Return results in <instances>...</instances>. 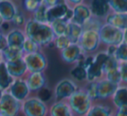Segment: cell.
Segmentation results:
<instances>
[{
    "mask_svg": "<svg viewBox=\"0 0 127 116\" xmlns=\"http://www.w3.org/2000/svg\"><path fill=\"white\" fill-rule=\"evenodd\" d=\"M25 34L27 38L31 39L38 46H45L54 40L55 35L51 27L48 23H41L30 20L25 27Z\"/></svg>",
    "mask_w": 127,
    "mask_h": 116,
    "instance_id": "cell-1",
    "label": "cell"
},
{
    "mask_svg": "<svg viewBox=\"0 0 127 116\" xmlns=\"http://www.w3.org/2000/svg\"><path fill=\"white\" fill-rule=\"evenodd\" d=\"M69 107L72 113L78 115L87 114L92 107V100L89 98L86 92L78 90L69 98Z\"/></svg>",
    "mask_w": 127,
    "mask_h": 116,
    "instance_id": "cell-2",
    "label": "cell"
},
{
    "mask_svg": "<svg viewBox=\"0 0 127 116\" xmlns=\"http://www.w3.org/2000/svg\"><path fill=\"white\" fill-rule=\"evenodd\" d=\"M100 41L110 46H118L124 42V31L114 26L105 23L98 31Z\"/></svg>",
    "mask_w": 127,
    "mask_h": 116,
    "instance_id": "cell-3",
    "label": "cell"
},
{
    "mask_svg": "<svg viewBox=\"0 0 127 116\" xmlns=\"http://www.w3.org/2000/svg\"><path fill=\"white\" fill-rule=\"evenodd\" d=\"M27 70L31 73H43L47 67V60L44 55L41 52L26 54L23 57Z\"/></svg>",
    "mask_w": 127,
    "mask_h": 116,
    "instance_id": "cell-4",
    "label": "cell"
},
{
    "mask_svg": "<svg viewBox=\"0 0 127 116\" xmlns=\"http://www.w3.org/2000/svg\"><path fill=\"white\" fill-rule=\"evenodd\" d=\"M100 42L98 32L94 30H85L82 33L78 44L84 52L92 53L97 50Z\"/></svg>",
    "mask_w": 127,
    "mask_h": 116,
    "instance_id": "cell-5",
    "label": "cell"
},
{
    "mask_svg": "<svg viewBox=\"0 0 127 116\" xmlns=\"http://www.w3.org/2000/svg\"><path fill=\"white\" fill-rule=\"evenodd\" d=\"M20 101L10 93L3 95L0 100V114L3 116H17L20 110Z\"/></svg>",
    "mask_w": 127,
    "mask_h": 116,
    "instance_id": "cell-6",
    "label": "cell"
},
{
    "mask_svg": "<svg viewBox=\"0 0 127 116\" xmlns=\"http://www.w3.org/2000/svg\"><path fill=\"white\" fill-rule=\"evenodd\" d=\"M22 110L25 116H45L47 107L38 98H30L24 101Z\"/></svg>",
    "mask_w": 127,
    "mask_h": 116,
    "instance_id": "cell-7",
    "label": "cell"
},
{
    "mask_svg": "<svg viewBox=\"0 0 127 116\" xmlns=\"http://www.w3.org/2000/svg\"><path fill=\"white\" fill-rule=\"evenodd\" d=\"M108 54L105 52L98 53L94 57L93 62L91 66L86 69L87 71V80L90 82L97 81L103 75V65L107 59Z\"/></svg>",
    "mask_w": 127,
    "mask_h": 116,
    "instance_id": "cell-8",
    "label": "cell"
},
{
    "mask_svg": "<svg viewBox=\"0 0 127 116\" xmlns=\"http://www.w3.org/2000/svg\"><path fill=\"white\" fill-rule=\"evenodd\" d=\"M77 91L78 87L74 81L69 79H64L57 84L55 88V95L57 100L60 101L64 99H69Z\"/></svg>",
    "mask_w": 127,
    "mask_h": 116,
    "instance_id": "cell-9",
    "label": "cell"
},
{
    "mask_svg": "<svg viewBox=\"0 0 127 116\" xmlns=\"http://www.w3.org/2000/svg\"><path fill=\"white\" fill-rule=\"evenodd\" d=\"M118 88V85L111 82L108 80L103 79L97 81V100H105L113 96Z\"/></svg>",
    "mask_w": 127,
    "mask_h": 116,
    "instance_id": "cell-10",
    "label": "cell"
},
{
    "mask_svg": "<svg viewBox=\"0 0 127 116\" xmlns=\"http://www.w3.org/2000/svg\"><path fill=\"white\" fill-rule=\"evenodd\" d=\"M29 93H30V89L28 88V85L26 81L22 79L15 80L11 86L10 87V94L18 101L25 100Z\"/></svg>",
    "mask_w": 127,
    "mask_h": 116,
    "instance_id": "cell-11",
    "label": "cell"
},
{
    "mask_svg": "<svg viewBox=\"0 0 127 116\" xmlns=\"http://www.w3.org/2000/svg\"><path fill=\"white\" fill-rule=\"evenodd\" d=\"M72 11L73 17L71 22L80 25V26H83L85 22L88 21L92 18V12H91L90 7L83 4V3L74 6Z\"/></svg>",
    "mask_w": 127,
    "mask_h": 116,
    "instance_id": "cell-12",
    "label": "cell"
},
{
    "mask_svg": "<svg viewBox=\"0 0 127 116\" xmlns=\"http://www.w3.org/2000/svg\"><path fill=\"white\" fill-rule=\"evenodd\" d=\"M70 8L67 4H65L64 1H62L59 4L50 8L47 11V22L48 23H51L52 22L58 19H64ZM65 20V19H64Z\"/></svg>",
    "mask_w": 127,
    "mask_h": 116,
    "instance_id": "cell-13",
    "label": "cell"
},
{
    "mask_svg": "<svg viewBox=\"0 0 127 116\" xmlns=\"http://www.w3.org/2000/svg\"><path fill=\"white\" fill-rule=\"evenodd\" d=\"M81 51L82 50L78 44H71L68 48L61 51L60 56L64 62L71 64L78 61L82 57Z\"/></svg>",
    "mask_w": 127,
    "mask_h": 116,
    "instance_id": "cell-14",
    "label": "cell"
},
{
    "mask_svg": "<svg viewBox=\"0 0 127 116\" xmlns=\"http://www.w3.org/2000/svg\"><path fill=\"white\" fill-rule=\"evenodd\" d=\"M5 63L8 69V72L10 73V75L13 78L19 79V78H21L25 74V72L27 70L26 64H25L23 58L13 61V62H7Z\"/></svg>",
    "mask_w": 127,
    "mask_h": 116,
    "instance_id": "cell-15",
    "label": "cell"
},
{
    "mask_svg": "<svg viewBox=\"0 0 127 116\" xmlns=\"http://www.w3.org/2000/svg\"><path fill=\"white\" fill-rule=\"evenodd\" d=\"M45 76L44 73H31L28 76L26 81L30 91L32 92H38L45 85Z\"/></svg>",
    "mask_w": 127,
    "mask_h": 116,
    "instance_id": "cell-16",
    "label": "cell"
},
{
    "mask_svg": "<svg viewBox=\"0 0 127 116\" xmlns=\"http://www.w3.org/2000/svg\"><path fill=\"white\" fill-rule=\"evenodd\" d=\"M110 7L109 2L108 1H104V0H95L91 2V6L90 10L92 15L94 18H103L108 15L109 12Z\"/></svg>",
    "mask_w": 127,
    "mask_h": 116,
    "instance_id": "cell-17",
    "label": "cell"
},
{
    "mask_svg": "<svg viewBox=\"0 0 127 116\" xmlns=\"http://www.w3.org/2000/svg\"><path fill=\"white\" fill-rule=\"evenodd\" d=\"M6 39H7L8 47L17 49H23V46L25 39H26V37L20 30H13L8 33Z\"/></svg>",
    "mask_w": 127,
    "mask_h": 116,
    "instance_id": "cell-18",
    "label": "cell"
},
{
    "mask_svg": "<svg viewBox=\"0 0 127 116\" xmlns=\"http://www.w3.org/2000/svg\"><path fill=\"white\" fill-rule=\"evenodd\" d=\"M106 23L125 31L127 30V13L109 14L106 18Z\"/></svg>",
    "mask_w": 127,
    "mask_h": 116,
    "instance_id": "cell-19",
    "label": "cell"
},
{
    "mask_svg": "<svg viewBox=\"0 0 127 116\" xmlns=\"http://www.w3.org/2000/svg\"><path fill=\"white\" fill-rule=\"evenodd\" d=\"M16 14V8L11 1H0V16L4 22L12 21Z\"/></svg>",
    "mask_w": 127,
    "mask_h": 116,
    "instance_id": "cell-20",
    "label": "cell"
},
{
    "mask_svg": "<svg viewBox=\"0 0 127 116\" xmlns=\"http://www.w3.org/2000/svg\"><path fill=\"white\" fill-rule=\"evenodd\" d=\"M50 116H73V114L69 104L60 100L51 107Z\"/></svg>",
    "mask_w": 127,
    "mask_h": 116,
    "instance_id": "cell-21",
    "label": "cell"
},
{
    "mask_svg": "<svg viewBox=\"0 0 127 116\" xmlns=\"http://www.w3.org/2000/svg\"><path fill=\"white\" fill-rule=\"evenodd\" d=\"M83 28L78 24L69 22L67 25V30H66L65 36L69 38L71 44H78L79 38L83 33Z\"/></svg>",
    "mask_w": 127,
    "mask_h": 116,
    "instance_id": "cell-22",
    "label": "cell"
},
{
    "mask_svg": "<svg viewBox=\"0 0 127 116\" xmlns=\"http://www.w3.org/2000/svg\"><path fill=\"white\" fill-rule=\"evenodd\" d=\"M14 81V78L8 72L5 62H2L0 63V88L2 90H5L11 86Z\"/></svg>",
    "mask_w": 127,
    "mask_h": 116,
    "instance_id": "cell-23",
    "label": "cell"
},
{
    "mask_svg": "<svg viewBox=\"0 0 127 116\" xmlns=\"http://www.w3.org/2000/svg\"><path fill=\"white\" fill-rule=\"evenodd\" d=\"M113 104L118 108L127 106V88L120 87L117 89L116 93L112 96Z\"/></svg>",
    "mask_w": 127,
    "mask_h": 116,
    "instance_id": "cell-24",
    "label": "cell"
},
{
    "mask_svg": "<svg viewBox=\"0 0 127 116\" xmlns=\"http://www.w3.org/2000/svg\"><path fill=\"white\" fill-rule=\"evenodd\" d=\"M2 53V56H4V62H13V61L18 60L24 57V51L23 49H13L11 47H7L1 51Z\"/></svg>",
    "mask_w": 127,
    "mask_h": 116,
    "instance_id": "cell-25",
    "label": "cell"
},
{
    "mask_svg": "<svg viewBox=\"0 0 127 116\" xmlns=\"http://www.w3.org/2000/svg\"><path fill=\"white\" fill-rule=\"evenodd\" d=\"M68 23H69V22L64 19H58L50 23L55 37H62V36H65Z\"/></svg>",
    "mask_w": 127,
    "mask_h": 116,
    "instance_id": "cell-26",
    "label": "cell"
},
{
    "mask_svg": "<svg viewBox=\"0 0 127 116\" xmlns=\"http://www.w3.org/2000/svg\"><path fill=\"white\" fill-rule=\"evenodd\" d=\"M118 68H119V62L117 60L115 56H109L108 55L107 59L105 60L104 65H103V73L107 74L110 71L118 69Z\"/></svg>",
    "mask_w": 127,
    "mask_h": 116,
    "instance_id": "cell-27",
    "label": "cell"
},
{
    "mask_svg": "<svg viewBox=\"0 0 127 116\" xmlns=\"http://www.w3.org/2000/svg\"><path fill=\"white\" fill-rule=\"evenodd\" d=\"M86 116H111V111L102 105H96L91 107Z\"/></svg>",
    "mask_w": 127,
    "mask_h": 116,
    "instance_id": "cell-28",
    "label": "cell"
},
{
    "mask_svg": "<svg viewBox=\"0 0 127 116\" xmlns=\"http://www.w3.org/2000/svg\"><path fill=\"white\" fill-rule=\"evenodd\" d=\"M47 11H48L47 8L43 4H41V5L38 7V9L33 13V20L41 23H48ZM48 24H49V23H48Z\"/></svg>",
    "mask_w": 127,
    "mask_h": 116,
    "instance_id": "cell-29",
    "label": "cell"
},
{
    "mask_svg": "<svg viewBox=\"0 0 127 116\" xmlns=\"http://www.w3.org/2000/svg\"><path fill=\"white\" fill-rule=\"evenodd\" d=\"M111 9L115 11V13H127V0H120V1H108Z\"/></svg>",
    "mask_w": 127,
    "mask_h": 116,
    "instance_id": "cell-30",
    "label": "cell"
},
{
    "mask_svg": "<svg viewBox=\"0 0 127 116\" xmlns=\"http://www.w3.org/2000/svg\"><path fill=\"white\" fill-rule=\"evenodd\" d=\"M115 57L119 62H127V43L122 42L120 45L117 46L116 52H115Z\"/></svg>",
    "mask_w": 127,
    "mask_h": 116,
    "instance_id": "cell-31",
    "label": "cell"
},
{
    "mask_svg": "<svg viewBox=\"0 0 127 116\" xmlns=\"http://www.w3.org/2000/svg\"><path fill=\"white\" fill-rule=\"evenodd\" d=\"M103 24H101V23L98 21L97 18H91L88 21H86L85 23V24L82 26L83 30H94V31H99L100 28L102 27Z\"/></svg>",
    "mask_w": 127,
    "mask_h": 116,
    "instance_id": "cell-32",
    "label": "cell"
},
{
    "mask_svg": "<svg viewBox=\"0 0 127 116\" xmlns=\"http://www.w3.org/2000/svg\"><path fill=\"white\" fill-rule=\"evenodd\" d=\"M71 75L78 81H84V80L87 79L86 69L78 64L71 71Z\"/></svg>",
    "mask_w": 127,
    "mask_h": 116,
    "instance_id": "cell-33",
    "label": "cell"
},
{
    "mask_svg": "<svg viewBox=\"0 0 127 116\" xmlns=\"http://www.w3.org/2000/svg\"><path fill=\"white\" fill-rule=\"evenodd\" d=\"M23 51L24 53L26 54H32V53H36L39 51V46L36 42L32 41L31 39L27 38L25 39V43L23 46Z\"/></svg>",
    "mask_w": 127,
    "mask_h": 116,
    "instance_id": "cell-34",
    "label": "cell"
},
{
    "mask_svg": "<svg viewBox=\"0 0 127 116\" xmlns=\"http://www.w3.org/2000/svg\"><path fill=\"white\" fill-rule=\"evenodd\" d=\"M71 44V42H70L69 38L66 36H62V37H56L54 41V45L56 46V48L58 50L62 51L64 49H65L66 48H68Z\"/></svg>",
    "mask_w": 127,
    "mask_h": 116,
    "instance_id": "cell-35",
    "label": "cell"
},
{
    "mask_svg": "<svg viewBox=\"0 0 127 116\" xmlns=\"http://www.w3.org/2000/svg\"><path fill=\"white\" fill-rule=\"evenodd\" d=\"M41 4H42V1H38V0H26V1H24V7L25 11L34 13L38 9Z\"/></svg>",
    "mask_w": 127,
    "mask_h": 116,
    "instance_id": "cell-36",
    "label": "cell"
},
{
    "mask_svg": "<svg viewBox=\"0 0 127 116\" xmlns=\"http://www.w3.org/2000/svg\"><path fill=\"white\" fill-rule=\"evenodd\" d=\"M106 75V80H108L111 82L114 83V84L118 85L120 82L122 81L121 79V75H120V71H119V68L118 69H115V70L110 71L108 72Z\"/></svg>",
    "mask_w": 127,
    "mask_h": 116,
    "instance_id": "cell-37",
    "label": "cell"
},
{
    "mask_svg": "<svg viewBox=\"0 0 127 116\" xmlns=\"http://www.w3.org/2000/svg\"><path fill=\"white\" fill-rule=\"evenodd\" d=\"M86 94L89 96V98L92 100H97V81H92L90 82L87 87Z\"/></svg>",
    "mask_w": 127,
    "mask_h": 116,
    "instance_id": "cell-38",
    "label": "cell"
},
{
    "mask_svg": "<svg viewBox=\"0 0 127 116\" xmlns=\"http://www.w3.org/2000/svg\"><path fill=\"white\" fill-rule=\"evenodd\" d=\"M38 99L40 100H42L43 102H45L47 100H49L51 98V92L49 88H43L41 90L38 91Z\"/></svg>",
    "mask_w": 127,
    "mask_h": 116,
    "instance_id": "cell-39",
    "label": "cell"
},
{
    "mask_svg": "<svg viewBox=\"0 0 127 116\" xmlns=\"http://www.w3.org/2000/svg\"><path fill=\"white\" fill-rule=\"evenodd\" d=\"M119 71L122 81L127 83V62H119Z\"/></svg>",
    "mask_w": 127,
    "mask_h": 116,
    "instance_id": "cell-40",
    "label": "cell"
},
{
    "mask_svg": "<svg viewBox=\"0 0 127 116\" xmlns=\"http://www.w3.org/2000/svg\"><path fill=\"white\" fill-rule=\"evenodd\" d=\"M25 18H24L23 14L22 13H18L17 12V14L15 15V17L13 18L12 19V23H14L15 25H17V26H21V25H23L24 23H25Z\"/></svg>",
    "mask_w": 127,
    "mask_h": 116,
    "instance_id": "cell-41",
    "label": "cell"
},
{
    "mask_svg": "<svg viewBox=\"0 0 127 116\" xmlns=\"http://www.w3.org/2000/svg\"><path fill=\"white\" fill-rule=\"evenodd\" d=\"M7 47H8V42H7L6 37L0 32V52L3 51L5 48H7Z\"/></svg>",
    "mask_w": 127,
    "mask_h": 116,
    "instance_id": "cell-42",
    "label": "cell"
},
{
    "mask_svg": "<svg viewBox=\"0 0 127 116\" xmlns=\"http://www.w3.org/2000/svg\"><path fill=\"white\" fill-rule=\"evenodd\" d=\"M115 116H127V106L118 108V111H117Z\"/></svg>",
    "mask_w": 127,
    "mask_h": 116,
    "instance_id": "cell-43",
    "label": "cell"
},
{
    "mask_svg": "<svg viewBox=\"0 0 127 116\" xmlns=\"http://www.w3.org/2000/svg\"><path fill=\"white\" fill-rule=\"evenodd\" d=\"M124 42L127 43V30L124 31Z\"/></svg>",
    "mask_w": 127,
    "mask_h": 116,
    "instance_id": "cell-44",
    "label": "cell"
},
{
    "mask_svg": "<svg viewBox=\"0 0 127 116\" xmlns=\"http://www.w3.org/2000/svg\"><path fill=\"white\" fill-rule=\"evenodd\" d=\"M3 23H4V20H3V18H1V16H0V26H1Z\"/></svg>",
    "mask_w": 127,
    "mask_h": 116,
    "instance_id": "cell-45",
    "label": "cell"
},
{
    "mask_svg": "<svg viewBox=\"0 0 127 116\" xmlns=\"http://www.w3.org/2000/svg\"><path fill=\"white\" fill-rule=\"evenodd\" d=\"M3 95H4V94H3V90L0 88V100H1V98H2Z\"/></svg>",
    "mask_w": 127,
    "mask_h": 116,
    "instance_id": "cell-46",
    "label": "cell"
},
{
    "mask_svg": "<svg viewBox=\"0 0 127 116\" xmlns=\"http://www.w3.org/2000/svg\"><path fill=\"white\" fill-rule=\"evenodd\" d=\"M1 57H2V53L0 52V63H1V62H1Z\"/></svg>",
    "mask_w": 127,
    "mask_h": 116,
    "instance_id": "cell-47",
    "label": "cell"
},
{
    "mask_svg": "<svg viewBox=\"0 0 127 116\" xmlns=\"http://www.w3.org/2000/svg\"><path fill=\"white\" fill-rule=\"evenodd\" d=\"M0 116H3V115H1V114H0Z\"/></svg>",
    "mask_w": 127,
    "mask_h": 116,
    "instance_id": "cell-48",
    "label": "cell"
}]
</instances>
